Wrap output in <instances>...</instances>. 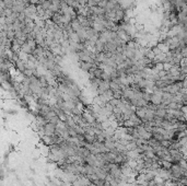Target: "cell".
<instances>
[{"instance_id": "obj_1", "label": "cell", "mask_w": 187, "mask_h": 186, "mask_svg": "<svg viewBox=\"0 0 187 186\" xmlns=\"http://www.w3.org/2000/svg\"><path fill=\"white\" fill-rule=\"evenodd\" d=\"M181 54L183 56V58H187V46L186 47H183L182 49H181Z\"/></svg>"}]
</instances>
